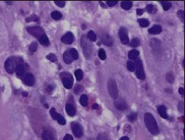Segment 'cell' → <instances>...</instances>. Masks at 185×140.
Segmentation results:
<instances>
[{
    "instance_id": "1",
    "label": "cell",
    "mask_w": 185,
    "mask_h": 140,
    "mask_svg": "<svg viewBox=\"0 0 185 140\" xmlns=\"http://www.w3.org/2000/svg\"><path fill=\"white\" fill-rule=\"evenodd\" d=\"M144 121L146 124V127L148 128V130L151 132L153 135H157L160 133V129L157 126V123L156 121L155 118L152 116L151 113L147 112L144 117Z\"/></svg>"
},
{
    "instance_id": "2",
    "label": "cell",
    "mask_w": 185,
    "mask_h": 140,
    "mask_svg": "<svg viewBox=\"0 0 185 140\" xmlns=\"http://www.w3.org/2000/svg\"><path fill=\"white\" fill-rule=\"evenodd\" d=\"M81 45H82V48H83V51L85 53V56L87 58H90L91 55H92V45H91L90 40L89 39L86 37V36H83L82 39H81Z\"/></svg>"
},
{
    "instance_id": "3",
    "label": "cell",
    "mask_w": 185,
    "mask_h": 140,
    "mask_svg": "<svg viewBox=\"0 0 185 140\" xmlns=\"http://www.w3.org/2000/svg\"><path fill=\"white\" fill-rule=\"evenodd\" d=\"M107 91H108V94L112 99H116L118 97V88L114 79H108V81H107Z\"/></svg>"
},
{
    "instance_id": "4",
    "label": "cell",
    "mask_w": 185,
    "mask_h": 140,
    "mask_svg": "<svg viewBox=\"0 0 185 140\" xmlns=\"http://www.w3.org/2000/svg\"><path fill=\"white\" fill-rule=\"evenodd\" d=\"M60 77H61L63 86L66 89H71L72 85H73V77H72V75L68 72H63L60 74Z\"/></svg>"
},
{
    "instance_id": "5",
    "label": "cell",
    "mask_w": 185,
    "mask_h": 140,
    "mask_svg": "<svg viewBox=\"0 0 185 140\" xmlns=\"http://www.w3.org/2000/svg\"><path fill=\"white\" fill-rule=\"evenodd\" d=\"M27 31H28L29 34H31L32 36H34L36 38L39 39L41 36L45 35V31L43 29L40 28V27H38V26H33V27H28L27 28Z\"/></svg>"
},
{
    "instance_id": "6",
    "label": "cell",
    "mask_w": 185,
    "mask_h": 140,
    "mask_svg": "<svg viewBox=\"0 0 185 140\" xmlns=\"http://www.w3.org/2000/svg\"><path fill=\"white\" fill-rule=\"evenodd\" d=\"M135 71H136V76L141 80L145 79V72L143 69V64H142V60L137 59L136 63H135Z\"/></svg>"
},
{
    "instance_id": "7",
    "label": "cell",
    "mask_w": 185,
    "mask_h": 140,
    "mask_svg": "<svg viewBox=\"0 0 185 140\" xmlns=\"http://www.w3.org/2000/svg\"><path fill=\"white\" fill-rule=\"evenodd\" d=\"M71 129H72V132L74 133V135L77 138L82 137V135H83V128H82V126L79 123L77 122L71 123Z\"/></svg>"
},
{
    "instance_id": "8",
    "label": "cell",
    "mask_w": 185,
    "mask_h": 140,
    "mask_svg": "<svg viewBox=\"0 0 185 140\" xmlns=\"http://www.w3.org/2000/svg\"><path fill=\"white\" fill-rule=\"evenodd\" d=\"M5 69L6 71L9 73V74H12L15 71V61H14V58H8L5 61Z\"/></svg>"
},
{
    "instance_id": "9",
    "label": "cell",
    "mask_w": 185,
    "mask_h": 140,
    "mask_svg": "<svg viewBox=\"0 0 185 140\" xmlns=\"http://www.w3.org/2000/svg\"><path fill=\"white\" fill-rule=\"evenodd\" d=\"M119 38L123 45H128L129 44V39L127 35V30L125 28H121L119 30Z\"/></svg>"
},
{
    "instance_id": "10",
    "label": "cell",
    "mask_w": 185,
    "mask_h": 140,
    "mask_svg": "<svg viewBox=\"0 0 185 140\" xmlns=\"http://www.w3.org/2000/svg\"><path fill=\"white\" fill-rule=\"evenodd\" d=\"M61 42L66 45H71L74 42V35L70 32H68L61 38Z\"/></svg>"
},
{
    "instance_id": "11",
    "label": "cell",
    "mask_w": 185,
    "mask_h": 140,
    "mask_svg": "<svg viewBox=\"0 0 185 140\" xmlns=\"http://www.w3.org/2000/svg\"><path fill=\"white\" fill-rule=\"evenodd\" d=\"M101 42L104 45H107V46H111L113 45V39L112 38L107 34H102L101 35Z\"/></svg>"
},
{
    "instance_id": "12",
    "label": "cell",
    "mask_w": 185,
    "mask_h": 140,
    "mask_svg": "<svg viewBox=\"0 0 185 140\" xmlns=\"http://www.w3.org/2000/svg\"><path fill=\"white\" fill-rule=\"evenodd\" d=\"M24 83L26 85H28V86H33L34 84V77L33 74H31V73H28V74H26L25 75V77H24Z\"/></svg>"
},
{
    "instance_id": "13",
    "label": "cell",
    "mask_w": 185,
    "mask_h": 140,
    "mask_svg": "<svg viewBox=\"0 0 185 140\" xmlns=\"http://www.w3.org/2000/svg\"><path fill=\"white\" fill-rule=\"evenodd\" d=\"M114 106H115V108H116L117 110H119V111H124V110L127 108L126 102L124 101V100H122V99L114 102Z\"/></svg>"
},
{
    "instance_id": "14",
    "label": "cell",
    "mask_w": 185,
    "mask_h": 140,
    "mask_svg": "<svg viewBox=\"0 0 185 140\" xmlns=\"http://www.w3.org/2000/svg\"><path fill=\"white\" fill-rule=\"evenodd\" d=\"M25 66L23 64H18L16 65V68H15V71H16V75L18 77H22L24 76V73H25Z\"/></svg>"
},
{
    "instance_id": "15",
    "label": "cell",
    "mask_w": 185,
    "mask_h": 140,
    "mask_svg": "<svg viewBox=\"0 0 185 140\" xmlns=\"http://www.w3.org/2000/svg\"><path fill=\"white\" fill-rule=\"evenodd\" d=\"M41 136H42L43 140H54V134L49 130H45Z\"/></svg>"
},
{
    "instance_id": "16",
    "label": "cell",
    "mask_w": 185,
    "mask_h": 140,
    "mask_svg": "<svg viewBox=\"0 0 185 140\" xmlns=\"http://www.w3.org/2000/svg\"><path fill=\"white\" fill-rule=\"evenodd\" d=\"M66 112H67L70 117L75 116V114H76V109H75V106H74L73 105L67 104V105H66Z\"/></svg>"
},
{
    "instance_id": "17",
    "label": "cell",
    "mask_w": 185,
    "mask_h": 140,
    "mask_svg": "<svg viewBox=\"0 0 185 140\" xmlns=\"http://www.w3.org/2000/svg\"><path fill=\"white\" fill-rule=\"evenodd\" d=\"M162 30L163 28L161 27V26H158V25H155V26H153L150 30H149V33L152 35H157L160 34L161 32H162Z\"/></svg>"
},
{
    "instance_id": "18",
    "label": "cell",
    "mask_w": 185,
    "mask_h": 140,
    "mask_svg": "<svg viewBox=\"0 0 185 140\" xmlns=\"http://www.w3.org/2000/svg\"><path fill=\"white\" fill-rule=\"evenodd\" d=\"M73 60V58H72V56L70 55V52L69 51H65L64 53H63V61L65 62L66 64H70L71 62Z\"/></svg>"
},
{
    "instance_id": "19",
    "label": "cell",
    "mask_w": 185,
    "mask_h": 140,
    "mask_svg": "<svg viewBox=\"0 0 185 140\" xmlns=\"http://www.w3.org/2000/svg\"><path fill=\"white\" fill-rule=\"evenodd\" d=\"M157 112L160 116L163 118H168V112H166V108L164 106H160L157 108Z\"/></svg>"
},
{
    "instance_id": "20",
    "label": "cell",
    "mask_w": 185,
    "mask_h": 140,
    "mask_svg": "<svg viewBox=\"0 0 185 140\" xmlns=\"http://www.w3.org/2000/svg\"><path fill=\"white\" fill-rule=\"evenodd\" d=\"M39 43L42 45H45V46H48V45H49V39H48L47 36L45 34L43 35V36H41L39 39Z\"/></svg>"
},
{
    "instance_id": "21",
    "label": "cell",
    "mask_w": 185,
    "mask_h": 140,
    "mask_svg": "<svg viewBox=\"0 0 185 140\" xmlns=\"http://www.w3.org/2000/svg\"><path fill=\"white\" fill-rule=\"evenodd\" d=\"M138 56H139V51H136V50L129 51V53H128V57L130 59H136Z\"/></svg>"
},
{
    "instance_id": "22",
    "label": "cell",
    "mask_w": 185,
    "mask_h": 140,
    "mask_svg": "<svg viewBox=\"0 0 185 140\" xmlns=\"http://www.w3.org/2000/svg\"><path fill=\"white\" fill-rule=\"evenodd\" d=\"M88 103H89V101H88V97H87V95L81 96V98H80V104H81L83 106H88Z\"/></svg>"
},
{
    "instance_id": "23",
    "label": "cell",
    "mask_w": 185,
    "mask_h": 140,
    "mask_svg": "<svg viewBox=\"0 0 185 140\" xmlns=\"http://www.w3.org/2000/svg\"><path fill=\"white\" fill-rule=\"evenodd\" d=\"M121 7L125 10H129L132 7V2L131 1H123V2H121Z\"/></svg>"
},
{
    "instance_id": "24",
    "label": "cell",
    "mask_w": 185,
    "mask_h": 140,
    "mask_svg": "<svg viewBox=\"0 0 185 140\" xmlns=\"http://www.w3.org/2000/svg\"><path fill=\"white\" fill-rule=\"evenodd\" d=\"M51 18L53 20H60L62 18V14L58 11H53L51 13Z\"/></svg>"
},
{
    "instance_id": "25",
    "label": "cell",
    "mask_w": 185,
    "mask_h": 140,
    "mask_svg": "<svg viewBox=\"0 0 185 140\" xmlns=\"http://www.w3.org/2000/svg\"><path fill=\"white\" fill-rule=\"evenodd\" d=\"M138 23H139V25H140L142 28H146V27L149 26V24H150V22H149L147 19H139V20H138Z\"/></svg>"
},
{
    "instance_id": "26",
    "label": "cell",
    "mask_w": 185,
    "mask_h": 140,
    "mask_svg": "<svg viewBox=\"0 0 185 140\" xmlns=\"http://www.w3.org/2000/svg\"><path fill=\"white\" fill-rule=\"evenodd\" d=\"M90 42H95L96 40V35L95 34V32H93V31H90L89 33H88V37H87Z\"/></svg>"
},
{
    "instance_id": "27",
    "label": "cell",
    "mask_w": 185,
    "mask_h": 140,
    "mask_svg": "<svg viewBox=\"0 0 185 140\" xmlns=\"http://www.w3.org/2000/svg\"><path fill=\"white\" fill-rule=\"evenodd\" d=\"M129 44L132 47H137V46H139V45H140V39H137V38H134V39L130 42Z\"/></svg>"
},
{
    "instance_id": "28",
    "label": "cell",
    "mask_w": 185,
    "mask_h": 140,
    "mask_svg": "<svg viewBox=\"0 0 185 140\" xmlns=\"http://www.w3.org/2000/svg\"><path fill=\"white\" fill-rule=\"evenodd\" d=\"M75 77H76V79H77L78 81H81V80L83 79V71H82L81 69H77V70L75 71Z\"/></svg>"
},
{
    "instance_id": "29",
    "label": "cell",
    "mask_w": 185,
    "mask_h": 140,
    "mask_svg": "<svg viewBox=\"0 0 185 140\" xmlns=\"http://www.w3.org/2000/svg\"><path fill=\"white\" fill-rule=\"evenodd\" d=\"M69 52H70V55L72 56L73 59H78V57H79L78 51H76L75 48H71V50L69 51Z\"/></svg>"
},
{
    "instance_id": "30",
    "label": "cell",
    "mask_w": 185,
    "mask_h": 140,
    "mask_svg": "<svg viewBox=\"0 0 185 140\" xmlns=\"http://www.w3.org/2000/svg\"><path fill=\"white\" fill-rule=\"evenodd\" d=\"M161 4L163 5V8L164 10H168L171 8V3L168 2V1H161Z\"/></svg>"
},
{
    "instance_id": "31",
    "label": "cell",
    "mask_w": 185,
    "mask_h": 140,
    "mask_svg": "<svg viewBox=\"0 0 185 140\" xmlns=\"http://www.w3.org/2000/svg\"><path fill=\"white\" fill-rule=\"evenodd\" d=\"M99 57H100V59H101V60H104V59L107 58V53H105V51H104V50L101 48V50L99 51Z\"/></svg>"
},
{
    "instance_id": "32",
    "label": "cell",
    "mask_w": 185,
    "mask_h": 140,
    "mask_svg": "<svg viewBox=\"0 0 185 140\" xmlns=\"http://www.w3.org/2000/svg\"><path fill=\"white\" fill-rule=\"evenodd\" d=\"M37 48H38V44L34 42V43H32L31 45H30V51L32 52V53H34V51H37Z\"/></svg>"
},
{
    "instance_id": "33",
    "label": "cell",
    "mask_w": 185,
    "mask_h": 140,
    "mask_svg": "<svg viewBox=\"0 0 185 140\" xmlns=\"http://www.w3.org/2000/svg\"><path fill=\"white\" fill-rule=\"evenodd\" d=\"M57 122L59 123V124H61V125H64L65 123H66V120H65V118L62 117L61 114H58V118H57Z\"/></svg>"
},
{
    "instance_id": "34",
    "label": "cell",
    "mask_w": 185,
    "mask_h": 140,
    "mask_svg": "<svg viewBox=\"0 0 185 140\" xmlns=\"http://www.w3.org/2000/svg\"><path fill=\"white\" fill-rule=\"evenodd\" d=\"M127 69L129 71H134L135 70V63L133 61H128L127 62Z\"/></svg>"
},
{
    "instance_id": "35",
    "label": "cell",
    "mask_w": 185,
    "mask_h": 140,
    "mask_svg": "<svg viewBox=\"0 0 185 140\" xmlns=\"http://www.w3.org/2000/svg\"><path fill=\"white\" fill-rule=\"evenodd\" d=\"M46 58H47L48 60L52 61V62H56V61H57V57H56L55 54H53V53H50V54H48V55L46 56Z\"/></svg>"
},
{
    "instance_id": "36",
    "label": "cell",
    "mask_w": 185,
    "mask_h": 140,
    "mask_svg": "<svg viewBox=\"0 0 185 140\" xmlns=\"http://www.w3.org/2000/svg\"><path fill=\"white\" fill-rule=\"evenodd\" d=\"M50 114H51V117H52V118L53 119H57V118H58V114L59 113H57V112H55V109H51L50 110Z\"/></svg>"
},
{
    "instance_id": "37",
    "label": "cell",
    "mask_w": 185,
    "mask_h": 140,
    "mask_svg": "<svg viewBox=\"0 0 185 140\" xmlns=\"http://www.w3.org/2000/svg\"><path fill=\"white\" fill-rule=\"evenodd\" d=\"M147 10H148V12H149L150 14H152V13H155V12H156V9H155V6L153 5V4H151V5H148V6H147Z\"/></svg>"
},
{
    "instance_id": "38",
    "label": "cell",
    "mask_w": 185,
    "mask_h": 140,
    "mask_svg": "<svg viewBox=\"0 0 185 140\" xmlns=\"http://www.w3.org/2000/svg\"><path fill=\"white\" fill-rule=\"evenodd\" d=\"M166 80H168L169 83H172V82L174 81L173 75H172L171 73H168V75H166Z\"/></svg>"
},
{
    "instance_id": "39",
    "label": "cell",
    "mask_w": 185,
    "mask_h": 140,
    "mask_svg": "<svg viewBox=\"0 0 185 140\" xmlns=\"http://www.w3.org/2000/svg\"><path fill=\"white\" fill-rule=\"evenodd\" d=\"M136 118H137V113H131L128 117V119L130 121H134V120H136Z\"/></svg>"
},
{
    "instance_id": "40",
    "label": "cell",
    "mask_w": 185,
    "mask_h": 140,
    "mask_svg": "<svg viewBox=\"0 0 185 140\" xmlns=\"http://www.w3.org/2000/svg\"><path fill=\"white\" fill-rule=\"evenodd\" d=\"M183 14H184V11H183V10H179V11L177 12V15H178V17L181 19V21L184 20V15H183Z\"/></svg>"
},
{
    "instance_id": "41",
    "label": "cell",
    "mask_w": 185,
    "mask_h": 140,
    "mask_svg": "<svg viewBox=\"0 0 185 140\" xmlns=\"http://www.w3.org/2000/svg\"><path fill=\"white\" fill-rule=\"evenodd\" d=\"M96 140H107V137L105 134H102V133H101V134H99V136H98V139Z\"/></svg>"
},
{
    "instance_id": "42",
    "label": "cell",
    "mask_w": 185,
    "mask_h": 140,
    "mask_svg": "<svg viewBox=\"0 0 185 140\" xmlns=\"http://www.w3.org/2000/svg\"><path fill=\"white\" fill-rule=\"evenodd\" d=\"M55 4L58 6V7H62V8H63V7L65 6V2H64V1H55Z\"/></svg>"
},
{
    "instance_id": "43",
    "label": "cell",
    "mask_w": 185,
    "mask_h": 140,
    "mask_svg": "<svg viewBox=\"0 0 185 140\" xmlns=\"http://www.w3.org/2000/svg\"><path fill=\"white\" fill-rule=\"evenodd\" d=\"M107 5L108 6L112 7V6H114V5H116V4H117V1H107Z\"/></svg>"
},
{
    "instance_id": "44",
    "label": "cell",
    "mask_w": 185,
    "mask_h": 140,
    "mask_svg": "<svg viewBox=\"0 0 185 140\" xmlns=\"http://www.w3.org/2000/svg\"><path fill=\"white\" fill-rule=\"evenodd\" d=\"M63 140H73V137H72L70 134H66L65 136H64V139Z\"/></svg>"
},
{
    "instance_id": "45",
    "label": "cell",
    "mask_w": 185,
    "mask_h": 140,
    "mask_svg": "<svg viewBox=\"0 0 185 140\" xmlns=\"http://www.w3.org/2000/svg\"><path fill=\"white\" fill-rule=\"evenodd\" d=\"M143 13H144L143 9H137V15H142Z\"/></svg>"
},
{
    "instance_id": "46",
    "label": "cell",
    "mask_w": 185,
    "mask_h": 140,
    "mask_svg": "<svg viewBox=\"0 0 185 140\" xmlns=\"http://www.w3.org/2000/svg\"><path fill=\"white\" fill-rule=\"evenodd\" d=\"M178 92H179V94L181 96L184 95V89L183 88H179V90H178Z\"/></svg>"
},
{
    "instance_id": "47",
    "label": "cell",
    "mask_w": 185,
    "mask_h": 140,
    "mask_svg": "<svg viewBox=\"0 0 185 140\" xmlns=\"http://www.w3.org/2000/svg\"><path fill=\"white\" fill-rule=\"evenodd\" d=\"M120 140H129V138L127 137V136H123V137H121Z\"/></svg>"
},
{
    "instance_id": "48",
    "label": "cell",
    "mask_w": 185,
    "mask_h": 140,
    "mask_svg": "<svg viewBox=\"0 0 185 140\" xmlns=\"http://www.w3.org/2000/svg\"><path fill=\"white\" fill-rule=\"evenodd\" d=\"M100 4H101L102 7H107V6H105V4H104V3H102V2H100Z\"/></svg>"
},
{
    "instance_id": "49",
    "label": "cell",
    "mask_w": 185,
    "mask_h": 140,
    "mask_svg": "<svg viewBox=\"0 0 185 140\" xmlns=\"http://www.w3.org/2000/svg\"><path fill=\"white\" fill-rule=\"evenodd\" d=\"M6 4H8V5H12V2H6Z\"/></svg>"
},
{
    "instance_id": "50",
    "label": "cell",
    "mask_w": 185,
    "mask_h": 140,
    "mask_svg": "<svg viewBox=\"0 0 185 140\" xmlns=\"http://www.w3.org/2000/svg\"><path fill=\"white\" fill-rule=\"evenodd\" d=\"M27 95H28L27 92H24V93H23V96H27Z\"/></svg>"
}]
</instances>
